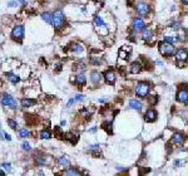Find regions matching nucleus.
I'll use <instances>...</instances> for the list:
<instances>
[{"mask_svg":"<svg viewBox=\"0 0 188 176\" xmlns=\"http://www.w3.org/2000/svg\"><path fill=\"white\" fill-rule=\"evenodd\" d=\"M177 101L181 103H188V88H186L184 86L181 87L177 92Z\"/></svg>","mask_w":188,"mask_h":176,"instance_id":"obj_5","label":"nucleus"},{"mask_svg":"<svg viewBox=\"0 0 188 176\" xmlns=\"http://www.w3.org/2000/svg\"><path fill=\"white\" fill-rule=\"evenodd\" d=\"M64 174H65V175H79L80 172L78 171V170H72V169H70V170H66Z\"/></svg>","mask_w":188,"mask_h":176,"instance_id":"obj_28","label":"nucleus"},{"mask_svg":"<svg viewBox=\"0 0 188 176\" xmlns=\"http://www.w3.org/2000/svg\"><path fill=\"white\" fill-rule=\"evenodd\" d=\"M129 107L133 108V110H137V111H141L143 108V103L138 100H130L129 101Z\"/></svg>","mask_w":188,"mask_h":176,"instance_id":"obj_11","label":"nucleus"},{"mask_svg":"<svg viewBox=\"0 0 188 176\" xmlns=\"http://www.w3.org/2000/svg\"><path fill=\"white\" fill-rule=\"evenodd\" d=\"M175 58H177L178 62H184V60H187L188 58V52L186 49H178L177 52H175Z\"/></svg>","mask_w":188,"mask_h":176,"instance_id":"obj_10","label":"nucleus"},{"mask_svg":"<svg viewBox=\"0 0 188 176\" xmlns=\"http://www.w3.org/2000/svg\"><path fill=\"white\" fill-rule=\"evenodd\" d=\"M136 9H137V13L139 15H148V13L150 11L149 5L145 4V3H138L136 5Z\"/></svg>","mask_w":188,"mask_h":176,"instance_id":"obj_7","label":"nucleus"},{"mask_svg":"<svg viewBox=\"0 0 188 176\" xmlns=\"http://www.w3.org/2000/svg\"><path fill=\"white\" fill-rule=\"evenodd\" d=\"M149 89H150V86H149L147 82H139L137 86H136V93H137L138 97L144 98V97L148 96Z\"/></svg>","mask_w":188,"mask_h":176,"instance_id":"obj_1","label":"nucleus"},{"mask_svg":"<svg viewBox=\"0 0 188 176\" xmlns=\"http://www.w3.org/2000/svg\"><path fill=\"white\" fill-rule=\"evenodd\" d=\"M166 40L169 42V43L174 44V43H177V42H178V38L174 37V35H168V37H166Z\"/></svg>","mask_w":188,"mask_h":176,"instance_id":"obj_22","label":"nucleus"},{"mask_svg":"<svg viewBox=\"0 0 188 176\" xmlns=\"http://www.w3.org/2000/svg\"><path fill=\"white\" fill-rule=\"evenodd\" d=\"M90 79H92V82L94 84H98L100 82V73H99V72H97V71L92 72V73H90Z\"/></svg>","mask_w":188,"mask_h":176,"instance_id":"obj_15","label":"nucleus"},{"mask_svg":"<svg viewBox=\"0 0 188 176\" xmlns=\"http://www.w3.org/2000/svg\"><path fill=\"white\" fill-rule=\"evenodd\" d=\"M19 135H20V137H23V138H27V137L29 136V131L25 130V128H23V130L19 131Z\"/></svg>","mask_w":188,"mask_h":176,"instance_id":"obj_26","label":"nucleus"},{"mask_svg":"<svg viewBox=\"0 0 188 176\" xmlns=\"http://www.w3.org/2000/svg\"><path fill=\"white\" fill-rule=\"evenodd\" d=\"M75 82H77L78 86H84L86 82H87V78H86L84 74H78L77 78H75Z\"/></svg>","mask_w":188,"mask_h":176,"instance_id":"obj_18","label":"nucleus"},{"mask_svg":"<svg viewBox=\"0 0 188 176\" xmlns=\"http://www.w3.org/2000/svg\"><path fill=\"white\" fill-rule=\"evenodd\" d=\"M35 103H36V101H35V100L24 98V100H21V107H24V108H28V107H32V106H34Z\"/></svg>","mask_w":188,"mask_h":176,"instance_id":"obj_14","label":"nucleus"},{"mask_svg":"<svg viewBox=\"0 0 188 176\" xmlns=\"http://www.w3.org/2000/svg\"><path fill=\"white\" fill-rule=\"evenodd\" d=\"M41 18H43V20L46 22L48 24H53V14H50V13H43V14H41Z\"/></svg>","mask_w":188,"mask_h":176,"instance_id":"obj_19","label":"nucleus"},{"mask_svg":"<svg viewBox=\"0 0 188 176\" xmlns=\"http://www.w3.org/2000/svg\"><path fill=\"white\" fill-rule=\"evenodd\" d=\"M90 150H92V151H99V146H98V145H93Z\"/></svg>","mask_w":188,"mask_h":176,"instance_id":"obj_34","label":"nucleus"},{"mask_svg":"<svg viewBox=\"0 0 188 176\" xmlns=\"http://www.w3.org/2000/svg\"><path fill=\"white\" fill-rule=\"evenodd\" d=\"M133 29L136 30V32H142V30L145 29V23L142 18H136L134 20H133Z\"/></svg>","mask_w":188,"mask_h":176,"instance_id":"obj_8","label":"nucleus"},{"mask_svg":"<svg viewBox=\"0 0 188 176\" xmlns=\"http://www.w3.org/2000/svg\"><path fill=\"white\" fill-rule=\"evenodd\" d=\"M142 71V65H141V63H138V62H134V63H132V65H130V72L132 73H139V72Z\"/></svg>","mask_w":188,"mask_h":176,"instance_id":"obj_16","label":"nucleus"},{"mask_svg":"<svg viewBox=\"0 0 188 176\" xmlns=\"http://www.w3.org/2000/svg\"><path fill=\"white\" fill-rule=\"evenodd\" d=\"M8 125L11 127V128H16V126H18V123H16V121H14V120H8Z\"/></svg>","mask_w":188,"mask_h":176,"instance_id":"obj_29","label":"nucleus"},{"mask_svg":"<svg viewBox=\"0 0 188 176\" xmlns=\"http://www.w3.org/2000/svg\"><path fill=\"white\" fill-rule=\"evenodd\" d=\"M142 38L144 40H150L153 38V32L150 29H144L143 30V34H142Z\"/></svg>","mask_w":188,"mask_h":176,"instance_id":"obj_17","label":"nucleus"},{"mask_svg":"<svg viewBox=\"0 0 188 176\" xmlns=\"http://www.w3.org/2000/svg\"><path fill=\"white\" fill-rule=\"evenodd\" d=\"M74 100H75L77 102H78V101H83V100H84V96H83V94H77Z\"/></svg>","mask_w":188,"mask_h":176,"instance_id":"obj_31","label":"nucleus"},{"mask_svg":"<svg viewBox=\"0 0 188 176\" xmlns=\"http://www.w3.org/2000/svg\"><path fill=\"white\" fill-rule=\"evenodd\" d=\"M58 162L60 163V165H65V166H68V165H69V160H68V159H65V157H62V159H59Z\"/></svg>","mask_w":188,"mask_h":176,"instance_id":"obj_27","label":"nucleus"},{"mask_svg":"<svg viewBox=\"0 0 188 176\" xmlns=\"http://www.w3.org/2000/svg\"><path fill=\"white\" fill-rule=\"evenodd\" d=\"M23 149L25 150V151H30V150H32V146H30L28 142H24V143H23Z\"/></svg>","mask_w":188,"mask_h":176,"instance_id":"obj_30","label":"nucleus"},{"mask_svg":"<svg viewBox=\"0 0 188 176\" xmlns=\"http://www.w3.org/2000/svg\"><path fill=\"white\" fill-rule=\"evenodd\" d=\"M65 23V16L63 14L62 10H57L55 13L53 14V25L57 29H60Z\"/></svg>","mask_w":188,"mask_h":176,"instance_id":"obj_3","label":"nucleus"},{"mask_svg":"<svg viewBox=\"0 0 188 176\" xmlns=\"http://www.w3.org/2000/svg\"><path fill=\"white\" fill-rule=\"evenodd\" d=\"M72 50H73V52H82V50H83V47H82L80 44H73Z\"/></svg>","mask_w":188,"mask_h":176,"instance_id":"obj_25","label":"nucleus"},{"mask_svg":"<svg viewBox=\"0 0 188 176\" xmlns=\"http://www.w3.org/2000/svg\"><path fill=\"white\" fill-rule=\"evenodd\" d=\"M40 137L41 138H44V140H48V138H50V132L49 131H41L40 132Z\"/></svg>","mask_w":188,"mask_h":176,"instance_id":"obj_24","label":"nucleus"},{"mask_svg":"<svg viewBox=\"0 0 188 176\" xmlns=\"http://www.w3.org/2000/svg\"><path fill=\"white\" fill-rule=\"evenodd\" d=\"M16 1H18V0H16ZM16 1H15V0H14V1H10L8 5H9V7H14V5H16Z\"/></svg>","mask_w":188,"mask_h":176,"instance_id":"obj_36","label":"nucleus"},{"mask_svg":"<svg viewBox=\"0 0 188 176\" xmlns=\"http://www.w3.org/2000/svg\"><path fill=\"white\" fill-rule=\"evenodd\" d=\"M66 138H68L69 141H72V143H75L78 141V137L75 135H73V133H68V135H66Z\"/></svg>","mask_w":188,"mask_h":176,"instance_id":"obj_23","label":"nucleus"},{"mask_svg":"<svg viewBox=\"0 0 188 176\" xmlns=\"http://www.w3.org/2000/svg\"><path fill=\"white\" fill-rule=\"evenodd\" d=\"M0 138H1V140H3V138H5V136H4V133H3L1 131H0Z\"/></svg>","mask_w":188,"mask_h":176,"instance_id":"obj_39","label":"nucleus"},{"mask_svg":"<svg viewBox=\"0 0 188 176\" xmlns=\"http://www.w3.org/2000/svg\"><path fill=\"white\" fill-rule=\"evenodd\" d=\"M179 27H181V24H179V23H173V25H172L173 29H179Z\"/></svg>","mask_w":188,"mask_h":176,"instance_id":"obj_33","label":"nucleus"},{"mask_svg":"<svg viewBox=\"0 0 188 176\" xmlns=\"http://www.w3.org/2000/svg\"><path fill=\"white\" fill-rule=\"evenodd\" d=\"M157 100H158V97H156V96H153V98L150 100V103H152V105H154V103L157 102Z\"/></svg>","mask_w":188,"mask_h":176,"instance_id":"obj_35","label":"nucleus"},{"mask_svg":"<svg viewBox=\"0 0 188 176\" xmlns=\"http://www.w3.org/2000/svg\"><path fill=\"white\" fill-rule=\"evenodd\" d=\"M24 32H25V29H24L23 25H16L14 27L13 32H11V37L15 40H21L24 38Z\"/></svg>","mask_w":188,"mask_h":176,"instance_id":"obj_6","label":"nucleus"},{"mask_svg":"<svg viewBox=\"0 0 188 176\" xmlns=\"http://www.w3.org/2000/svg\"><path fill=\"white\" fill-rule=\"evenodd\" d=\"M157 118V112L154 110H148L147 113H145V121L147 122H153Z\"/></svg>","mask_w":188,"mask_h":176,"instance_id":"obj_12","label":"nucleus"},{"mask_svg":"<svg viewBox=\"0 0 188 176\" xmlns=\"http://www.w3.org/2000/svg\"><path fill=\"white\" fill-rule=\"evenodd\" d=\"M183 3H184V4H187V5H188V0H183Z\"/></svg>","mask_w":188,"mask_h":176,"instance_id":"obj_41","label":"nucleus"},{"mask_svg":"<svg viewBox=\"0 0 188 176\" xmlns=\"http://www.w3.org/2000/svg\"><path fill=\"white\" fill-rule=\"evenodd\" d=\"M4 136H5V138H7V140H8V141H10V140H11L10 135H8V133H4Z\"/></svg>","mask_w":188,"mask_h":176,"instance_id":"obj_37","label":"nucleus"},{"mask_svg":"<svg viewBox=\"0 0 188 176\" xmlns=\"http://www.w3.org/2000/svg\"><path fill=\"white\" fill-rule=\"evenodd\" d=\"M105 81L108 84H114V82H116V73L113 71H108L105 73Z\"/></svg>","mask_w":188,"mask_h":176,"instance_id":"obj_13","label":"nucleus"},{"mask_svg":"<svg viewBox=\"0 0 188 176\" xmlns=\"http://www.w3.org/2000/svg\"><path fill=\"white\" fill-rule=\"evenodd\" d=\"M3 167H4L5 170H8V171H10L11 165H10V163H3Z\"/></svg>","mask_w":188,"mask_h":176,"instance_id":"obj_32","label":"nucleus"},{"mask_svg":"<svg viewBox=\"0 0 188 176\" xmlns=\"http://www.w3.org/2000/svg\"><path fill=\"white\" fill-rule=\"evenodd\" d=\"M7 77H8V79L11 82V83H18L19 82V77H18L16 74H14V73H11V72H9V73L7 74Z\"/></svg>","mask_w":188,"mask_h":176,"instance_id":"obj_20","label":"nucleus"},{"mask_svg":"<svg viewBox=\"0 0 188 176\" xmlns=\"http://www.w3.org/2000/svg\"><path fill=\"white\" fill-rule=\"evenodd\" d=\"M1 103H3V106L10 107V108H16V106H18L16 101H15L10 94H4V96L1 97Z\"/></svg>","mask_w":188,"mask_h":176,"instance_id":"obj_4","label":"nucleus"},{"mask_svg":"<svg viewBox=\"0 0 188 176\" xmlns=\"http://www.w3.org/2000/svg\"><path fill=\"white\" fill-rule=\"evenodd\" d=\"M74 102H75V100H69V102H68V106H72Z\"/></svg>","mask_w":188,"mask_h":176,"instance_id":"obj_38","label":"nucleus"},{"mask_svg":"<svg viewBox=\"0 0 188 176\" xmlns=\"http://www.w3.org/2000/svg\"><path fill=\"white\" fill-rule=\"evenodd\" d=\"M94 24H95L97 27H105L104 20H103L102 18L98 16V15H95V16H94Z\"/></svg>","mask_w":188,"mask_h":176,"instance_id":"obj_21","label":"nucleus"},{"mask_svg":"<svg viewBox=\"0 0 188 176\" xmlns=\"http://www.w3.org/2000/svg\"><path fill=\"white\" fill-rule=\"evenodd\" d=\"M184 140H186V137H184L183 133L177 132V133H174V135H173V137H172V142H173L174 145H178V146H182V145L184 143Z\"/></svg>","mask_w":188,"mask_h":176,"instance_id":"obj_9","label":"nucleus"},{"mask_svg":"<svg viewBox=\"0 0 188 176\" xmlns=\"http://www.w3.org/2000/svg\"><path fill=\"white\" fill-rule=\"evenodd\" d=\"M159 52L162 56H166V57H169L172 56V54H174L175 49H174V45L172 43H169V42H163V43L159 44Z\"/></svg>","mask_w":188,"mask_h":176,"instance_id":"obj_2","label":"nucleus"},{"mask_svg":"<svg viewBox=\"0 0 188 176\" xmlns=\"http://www.w3.org/2000/svg\"><path fill=\"white\" fill-rule=\"evenodd\" d=\"M0 176H4V172L1 171V170H0Z\"/></svg>","mask_w":188,"mask_h":176,"instance_id":"obj_40","label":"nucleus"},{"mask_svg":"<svg viewBox=\"0 0 188 176\" xmlns=\"http://www.w3.org/2000/svg\"><path fill=\"white\" fill-rule=\"evenodd\" d=\"M186 34H187V38H188V28L186 29Z\"/></svg>","mask_w":188,"mask_h":176,"instance_id":"obj_42","label":"nucleus"}]
</instances>
